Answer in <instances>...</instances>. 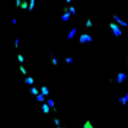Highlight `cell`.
I'll list each match as a JSON object with an SVG mask.
<instances>
[{"instance_id": "1", "label": "cell", "mask_w": 128, "mask_h": 128, "mask_svg": "<svg viewBox=\"0 0 128 128\" xmlns=\"http://www.w3.org/2000/svg\"><path fill=\"white\" fill-rule=\"evenodd\" d=\"M94 42V36L87 30V32H82L78 34V44L79 45H88L90 43Z\"/></svg>"}, {"instance_id": "2", "label": "cell", "mask_w": 128, "mask_h": 128, "mask_svg": "<svg viewBox=\"0 0 128 128\" xmlns=\"http://www.w3.org/2000/svg\"><path fill=\"white\" fill-rule=\"evenodd\" d=\"M108 28L111 30V33L114 34V38H115V39H118V38H121V37L123 36L122 27L118 24L117 22H115V21H112V22L108 23Z\"/></svg>"}, {"instance_id": "3", "label": "cell", "mask_w": 128, "mask_h": 128, "mask_svg": "<svg viewBox=\"0 0 128 128\" xmlns=\"http://www.w3.org/2000/svg\"><path fill=\"white\" fill-rule=\"evenodd\" d=\"M115 84H123V83H126V80H128V73L126 72H122V71H120L117 73H115Z\"/></svg>"}, {"instance_id": "4", "label": "cell", "mask_w": 128, "mask_h": 128, "mask_svg": "<svg viewBox=\"0 0 128 128\" xmlns=\"http://www.w3.org/2000/svg\"><path fill=\"white\" fill-rule=\"evenodd\" d=\"M72 16H73V15L70 12L68 5H67V6H64V8L61 9V17H60L61 22H68Z\"/></svg>"}, {"instance_id": "5", "label": "cell", "mask_w": 128, "mask_h": 128, "mask_svg": "<svg viewBox=\"0 0 128 128\" xmlns=\"http://www.w3.org/2000/svg\"><path fill=\"white\" fill-rule=\"evenodd\" d=\"M112 20L115 22H117L121 27H124V28H128V20H123L122 17H120L118 15H112Z\"/></svg>"}, {"instance_id": "6", "label": "cell", "mask_w": 128, "mask_h": 128, "mask_svg": "<svg viewBox=\"0 0 128 128\" xmlns=\"http://www.w3.org/2000/svg\"><path fill=\"white\" fill-rule=\"evenodd\" d=\"M49 59H50V62H51V66H54V67H58L60 65V61H59V58L54 54V51L52 50H50L49 51Z\"/></svg>"}, {"instance_id": "7", "label": "cell", "mask_w": 128, "mask_h": 128, "mask_svg": "<svg viewBox=\"0 0 128 128\" xmlns=\"http://www.w3.org/2000/svg\"><path fill=\"white\" fill-rule=\"evenodd\" d=\"M40 110H42V112L44 115H50L51 114V108H50V105L48 104V101L40 104Z\"/></svg>"}, {"instance_id": "8", "label": "cell", "mask_w": 128, "mask_h": 128, "mask_svg": "<svg viewBox=\"0 0 128 128\" xmlns=\"http://www.w3.org/2000/svg\"><path fill=\"white\" fill-rule=\"evenodd\" d=\"M77 33H78V30H77V27H72V28H71V30L67 32V34H66V39H67V40L74 39V37L77 36Z\"/></svg>"}, {"instance_id": "9", "label": "cell", "mask_w": 128, "mask_h": 128, "mask_svg": "<svg viewBox=\"0 0 128 128\" xmlns=\"http://www.w3.org/2000/svg\"><path fill=\"white\" fill-rule=\"evenodd\" d=\"M51 122L55 124V127L56 128H66L67 127V124H62L61 122H62V120L60 117H58V116H54L52 117V120H51Z\"/></svg>"}, {"instance_id": "10", "label": "cell", "mask_w": 128, "mask_h": 128, "mask_svg": "<svg viewBox=\"0 0 128 128\" xmlns=\"http://www.w3.org/2000/svg\"><path fill=\"white\" fill-rule=\"evenodd\" d=\"M23 83L26 84V86H34L36 84V78L33 77V76H30V74H27L24 79H23Z\"/></svg>"}, {"instance_id": "11", "label": "cell", "mask_w": 128, "mask_h": 128, "mask_svg": "<svg viewBox=\"0 0 128 128\" xmlns=\"http://www.w3.org/2000/svg\"><path fill=\"white\" fill-rule=\"evenodd\" d=\"M84 28L87 30H90L92 28H94V21L92 17H87L84 21Z\"/></svg>"}, {"instance_id": "12", "label": "cell", "mask_w": 128, "mask_h": 128, "mask_svg": "<svg viewBox=\"0 0 128 128\" xmlns=\"http://www.w3.org/2000/svg\"><path fill=\"white\" fill-rule=\"evenodd\" d=\"M28 93H30V96H34V98H36V96L40 93V88L36 87V86H30V89H28Z\"/></svg>"}, {"instance_id": "13", "label": "cell", "mask_w": 128, "mask_h": 128, "mask_svg": "<svg viewBox=\"0 0 128 128\" xmlns=\"http://www.w3.org/2000/svg\"><path fill=\"white\" fill-rule=\"evenodd\" d=\"M82 128H95V123L92 120H84V122L82 123Z\"/></svg>"}, {"instance_id": "14", "label": "cell", "mask_w": 128, "mask_h": 128, "mask_svg": "<svg viewBox=\"0 0 128 128\" xmlns=\"http://www.w3.org/2000/svg\"><path fill=\"white\" fill-rule=\"evenodd\" d=\"M18 72H20V74H22L23 77H26V76L28 74V70L26 68L24 64H20V65H18Z\"/></svg>"}, {"instance_id": "15", "label": "cell", "mask_w": 128, "mask_h": 128, "mask_svg": "<svg viewBox=\"0 0 128 128\" xmlns=\"http://www.w3.org/2000/svg\"><path fill=\"white\" fill-rule=\"evenodd\" d=\"M40 93H43L44 95H46L48 98H49L50 95V88L48 87V86H45V84H43V86H40Z\"/></svg>"}, {"instance_id": "16", "label": "cell", "mask_w": 128, "mask_h": 128, "mask_svg": "<svg viewBox=\"0 0 128 128\" xmlns=\"http://www.w3.org/2000/svg\"><path fill=\"white\" fill-rule=\"evenodd\" d=\"M36 100H37V102H40V104H42V102H45V101L48 100V96L44 95L43 93H39V94L36 96Z\"/></svg>"}, {"instance_id": "17", "label": "cell", "mask_w": 128, "mask_h": 128, "mask_svg": "<svg viewBox=\"0 0 128 128\" xmlns=\"http://www.w3.org/2000/svg\"><path fill=\"white\" fill-rule=\"evenodd\" d=\"M73 62H74V56H72V55H67V56L64 58V64L71 65V64H73Z\"/></svg>"}, {"instance_id": "18", "label": "cell", "mask_w": 128, "mask_h": 128, "mask_svg": "<svg viewBox=\"0 0 128 128\" xmlns=\"http://www.w3.org/2000/svg\"><path fill=\"white\" fill-rule=\"evenodd\" d=\"M16 60L18 61V64H26V56L23 54H16Z\"/></svg>"}, {"instance_id": "19", "label": "cell", "mask_w": 128, "mask_h": 128, "mask_svg": "<svg viewBox=\"0 0 128 128\" xmlns=\"http://www.w3.org/2000/svg\"><path fill=\"white\" fill-rule=\"evenodd\" d=\"M117 100H118V102H120V105H121V106H126V105L128 104V100H127L126 98H124V95L120 96V98H118Z\"/></svg>"}, {"instance_id": "20", "label": "cell", "mask_w": 128, "mask_h": 128, "mask_svg": "<svg viewBox=\"0 0 128 128\" xmlns=\"http://www.w3.org/2000/svg\"><path fill=\"white\" fill-rule=\"evenodd\" d=\"M28 6H30V0H22L21 9L22 10H28Z\"/></svg>"}, {"instance_id": "21", "label": "cell", "mask_w": 128, "mask_h": 128, "mask_svg": "<svg viewBox=\"0 0 128 128\" xmlns=\"http://www.w3.org/2000/svg\"><path fill=\"white\" fill-rule=\"evenodd\" d=\"M46 101H48V104L50 105L51 110L56 108V104H55V99H54V98H48V100H46Z\"/></svg>"}, {"instance_id": "22", "label": "cell", "mask_w": 128, "mask_h": 128, "mask_svg": "<svg viewBox=\"0 0 128 128\" xmlns=\"http://www.w3.org/2000/svg\"><path fill=\"white\" fill-rule=\"evenodd\" d=\"M36 1L37 0H30V6H28V11L32 12V11L34 10V8H36Z\"/></svg>"}, {"instance_id": "23", "label": "cell", "mask_w": 128, "mask_h": 128, "mask_svg": "<svg viewBox=\"0 0 128 128\" xmlns=\"http://www.w3.org/2000/svg\"><path fill=\"white\" fill-rule=\"evenodd\" d=\"M20 43H21L20 38H16V39L12 42V46H14L15 49H17V48H20Z\"/></svg>"}, {"instance_id": "24", "label": "cell", "mask_w": 128, "mask_h": 128, "mask_svg": "<svg viewBox=\"0 0 128 128\" xmlns=\"http://www.w3.org/2000/svg\"><path fill=\"white\" fill-rule=\"evenodd\" d=\"M68 9H70V12L72 15H77V8L74 5H68Z\"/></svg>"}, {"instance_id": "25", "label": "cell", "mask_w": 128, "mask_h": 128, "mask_svg": "<svg viewBox=\"0 0 128 128\" xmlns=\"http://www.w3.org/2000/svg\"><path fill=\"white\" fill-rule=\"evenodd\" d=\"M21 4H22V0H15V6H16V9H21Z\"/></svg>"}, {"instance_id": "26", "label": "cell", "mask_w": 128, "mask_h": 128, "mask_svg": "<svg viewBox=\"0 0 128 128\" xmlns=\"http://www.w3.org/2000/svg\"><path fill=\"white\" fill-rule=\"evenodd\" d=\"M11 23H12V26H16V24L18 23V20H17L16 17H12V20H11Z\"/></svg>"}, {"instance_id": "27", "label": "cell", "mask_w": 128, "mask_h": 128, "mask_svg": "<svg viewBox=\"0 0 128 128\" xmlns=\"http://www.w3.org/2000/svg\"><path fill=\"white\" fill-rule=\"evenodd\" d=\"M124 65H126V67H127V70H128V58L124 60Z\"/></svg>"}, {"instance_id": "28", "label": "cell", "mask_w": 128, "mask_h": 128, "mask_svg": "<svg viewBox=\"0 0 128 128\" xmlns=\"http://www.w3.org/2000/svg\"><path fill=\"white\" fill-rule=\"evenodd\" d=\"M65 2H66V4H72L73 0H65Z\"/></svg>"}, {"instance_id": "29", "label": "cell", "mask_w": 128, "mask_h": 128, "mask_svg": "<svg viewBox=\"0 0 128 128\" xmlns=\"http://www.w3.org/2000/svg\"><path fill=\"white\" fill-rule=\"evenodd\" d=\"M123 95H124V98H126V99L128 100V90L126 92V93H124V94H123Z\"/></svg>"}]
</instances>
